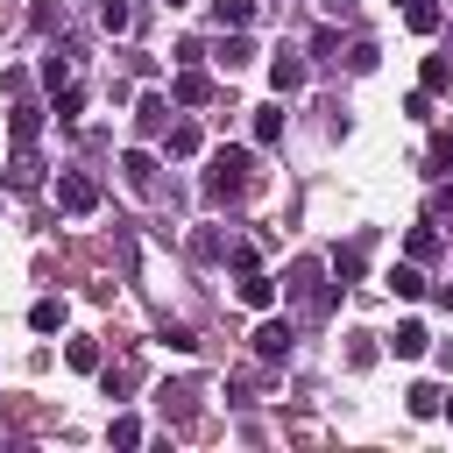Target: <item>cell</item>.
<instances>
[{
    "mask_svg": "<svg viewBox=\"0 0 453 453\" xmlns=\"http://www.w3.org/2000/svg\"><path fill=\"white\" fill-rule=\"evenodd\" d=\"M248 184H255V156H248V149H219L212 170H205V198H212V205H234Z\"/></svg>",
    "mask_w": 453,
    "mask_h": 453,
    "instance_id": "6da1fadb",
    "label": "cell"
},
{
    "mask_svg": "<svg viewBox=\"0 0 453 453\" xmlns=\"http://www.w3.org/2000/svg\"><path fill=\"white\" fill-rule=\"evenodd\" d=\"M57 205H64L71 219H85V212H99V184H92L85 170H57Z\"/></svg>",
    "mask_w": 453,
    "mask_h": 453,
    "instance_id": "7a4b0ae2",
    "label": "cell"
},
{
    "mask_svg": "<svg viewBox=\"0 0 453 453\" xmlns=\"http://www.w3.org/2000/svg\"><path fill=\"white\" fill-rule=\"evenodd\" d=\"M290 340H297L290 319H262V326H255V354H262V361H290Z\"/></svg>",
    "mask_w": 453,
    "mask_h": 453,
    "instance_id": "3957f363",
    "label": "cell"
},
{
    "mask_svg": "<svg viewBox=\"0 0 453 453\" xmlns=\"http://www.w3.org/2000/svg\"><path fill=\"white\" fill-rule=\"evenodd\" d=\"M170 99H177V106H205V99H212V78H205L198 64H184V71L170 78Z\"/></svg>",
    "mask_w": 453,
    "mask_h": 453,
    "instance_id": "277c9868",
    "label": "cell"
},
{
    "mask_svg": "<svg viewBox=\"0 0 453 453\" xmlns=\"http://www.w3.org/2000/svg\"><path fill=\"white\" fill-rule=\"evenodd\" d=\"M368 248H375V234H354L347 248H333V276H340V290L361 276V262H368Z\"/></svg>",
    "mask_w": 453,
    "mask_h": 453,
    "instance_id": "5b68a950",
    "label": "cell"
},
{
    "mask_svg": "<svg viewBox=\"0 0 453 453\" xmlns=\"http://www.w3.org/2000/svg\"><path fill=\"white\" fill-rule=\"evenodd\" d=\"M234 290H241V304H255V311H269V304H276V276H262V269H241V283H234Z\"/></svg>",
    "mask_w": 453,
    "mask_h": 453,
    "instance_id": "8992f818",
    "label": "cell"
},
{
    "mask_svg": "<svg viewBox=\"0 0 453 453\" xmlns=\"http://www.w3.org/2000/svg\"><path fill=\"white\" fill-rule=\"evenodd\" d=\"M425 347H432V333H425V326H418V319H403V326H396V333H389V354H396V361H418V354H425Z\"/></svg>",
    "mask_w": 453,
    "mask_h": 453,
    "instance_id": "52a82bcc",
    "label": "cell"
},
{
    "mask_svg": "<svg viewBox=\"0 0 453 453\" xmlns=\"http://www.w3.org/2000/svg\"><path fill=\"white\" fill-rule=\"evenodd\" d=\"M269 85H276V92H304V57H290V50L269 57Z\"/></svg>",
    "mask_w": 453,
    "mask_h": 453,
    "instance_id": "ba28073f",
    "label": "cell"
},
{
    "mask_svg": "<svg viewBox=\"0 0 453 453\" xmlns=\"http://www.w3.org/2000/svg\"><path fill=\"white\" fill-rule=\"evenodd\" d=\"M120 170H127V184H134L142 198L156 191V156H149V149H127V156H120Z\"/></svg>",
    "mask_w": 453,
    "mask_h": 453,
    "instance_id": "9c48e42d",
    "label": "cell"
},
{
    "mask_svg": "<svg viewBox=\"0 0 453 453\" xmlns=\"http://www.w3.org/2000/svg\"><path fill=\"white\" fill-rule=\"evenodd\" d=\"M64 319H71L64 297H35V304H28V326H35V333H64Z\"/></svg>",
    "mask_w": 453,
    "mask_h": 453,
    "instance_id": "30bf717a",
    "label": "cell"
},
{
    "mask_svg": "<svg viewBox=\"0 0 453 453\" xmlns=\"http://www.w3.org/2000/svg\"><path fill=\"white\" fill-rule=\"evenodd\" d=\"M7 134H14V149H35V134H42V113H35V106H14V113H7Z\"/></svg>",
    "mask_w": 453,
    "mask_h": 453,
    "instance_id": "8fae6325",
    "label": "cell"
},
{
    "mask_svg": "<svg viewBox=\"0 0 453 453\" xmlns=\"http://www.w3.org/2000/svg\"><path fill=\"white\" fill-rule=\"evenodd\" d=\"M382 283H389V290H396V297H425V269H418V262H411V255H403V262H396V269H389V276H382Z\"/></svg>",
    "mask_w": 453,
    "mask_h": 453,
    "instance_id": "7c38bea8",
    "label": "cell"
},
{
    "mask_svg": "<svg viewBox=\"0 0 453 453\" xmlns=\"http://www.w3.org/2000/svg\"><path fill=\"white\" fill-rule=\"evenodd\" d=\"M403 21H411L418 35H439V21H446V7H439V0H403Z\"/></svg>",
    "mask_w": 453,
    "mask_h": 453,
    "instance_id": "4fadbf2b",
    "label": "cell"
},
{
    "mask_svg": "<svg viewBox=\"0 0 453 453\" xmlns=\"http://www.w3.org/2000/svg\"><path fill=\"white\" fill-rule=\"evenodd\" d=\"M7 184H14V191H35V184H42V163H35L28 149H14V163H7Z\"/></svg>",
    "mask_w": 453,
    "mask_h": 453,
    "instance_id": "5bb4252c",
    "label": "cell"
},
{
    "mask_svg": "<svg viewBox=\"0 0 453 453\" xmlns=\"http://www.w3.org/2000/svg\"><path fill=\"white\" fill-rule=\"evenodd\" d=\"M403 403H411V418H439V411H446V389H439V382H418Z\"/></svg>",
    "mask_w": 453,
    "mask_h": 453,
    "instance_id": "9a60e30c",
    "label": "cell"
},
{
    "mask_svg": "<svg viewBox=\"0 0 453 453\" xmlns=\"http://www.w3.org/2000/svg\"><path fill=\"white\" fill-rule=\"evenodd\" d=\"M134 120H142L149 134H156V127H170V99H163V92H142V106H134Z\"/></svg>",
    "mask_w": 453,
    "mask_h": 453,
    "instance_id": "2e32d148",
    "label": "cell"
},
{
    "mask_svg": "<svg viewBox=\"0 0 453 453\" xmlns=\"http://www.w3.org/2000/svg\"><path fill=\"white\" fill-rule=\"evenodd\" d=\"M212 21L219 28H248L255 21V0H212Z\"/></svg>",
    "mask_w": 453,
    "mask_h": 453,
    "instance_id": "e0dca14e",
    "label": "cell"
},
{
    "mask_svg": "<svg viewBox=\"0 0 453 453\" xmlns=\"http://www.w3.org/2000/svg\"><path fill=\"white\" fill-rule=\"evenodd\" d=\"M255 142H283V106H255Z\"/></svg>",
    "mask_w": 453,
    "mask_h": 453,
    "instance_id": "ac0fdd59",
    "label": "cell"
},
{
    "mask_svg": "<svg viewBox=\"0 0 453 453\" xmlns=\"http://www.w3.org/2000/svg\"><path fill=\"white\" fill-rule=\"evenodd\" d=\"M425 92H453V57H425Z\"/></svg>",
    "mask_w": 453,
    "mask_h": 453,
    "instance_id": "d6986e66",
    "label": "cell"
},
{
    "mask_svg": "<svg viewBox=\"0 0 453 453\" xmlns=\"http://www.w3.org/2000/svg\"><path fill=\"white\" fill-rule=\"evenodd\" d=\"M453 170V134H432V149H425V177H446Z\"/></svg>",
    "mask_w": 453,
    "mask_h": 453,
    "instance_id": "ffe728a7",
    "label": "cell"
},
{
    "mask_svg": "<svg viewBox=\"0 0 453 453\" xmlns=\"http://www.w3.org/2000/svg\"><path fill=\"white\" fill-rule=\"evenodd\" d=\"M248 57H255V42H248V35H241V28H234V35H226V42H219V64H226V71H241V64H248Z\"/></svg>",
    "mask_w": 453,
    "mask_h": 453,
    "instance_id": "44dd1931",
    "label": "cell"
},
{
    "mask_svg": "<svg viewBox=\"0 0 453 453\" xmlns=\"http://www.w3.org/2000/svg\"><path fill=\"white\" fill-rule=\"evenodd\" d=\"M403 255H411V262H432V255H439V234H432V226H411Z\"/></svg>",
    "mask_w": 453,
    "mask_h": 453,
    "instance_id": "7402d4cb",
    "label": "cell"
},
{
    "mask_svg": "<svg viewBox=\"0 0 453 453\" xmlns=\"http://www.w3.org/2000/svg\"><path fill=\"white\" fill-rule=\"evenodd\" d=\"M163 149H170V156H198V127H191V120H177V127H170V142H163Z\"/></svg>",
    "mask_w": 453,
    "mask_h": 453,
    "instance_id": "603a6c76",
    "label": "cell"
},
{
    "mask_svg": "<svg viewBox=\"0 0 453 453\" xmlns=\"http://www.w3.org/2000/svg\"><path fill=\"white\" fill-rule=\"evenodd\" d=\"M375 354H382L375 333H354V340H347V361H354V368H375Z\"/></svg>",
    "mask_w": 453,
    "mask_h": 453,
    "instance_id": "cb8c5ba5",
    "label": "cell"
},
{
    "mask_svg": "<svg viewBox=\"0 0 453 453\" xmlns=\"http://www.w3.org/2000/svg\"><path fill=\"white\" fill-rule=\"evenodd\" d=\"M64 361H71L78 375H92V368H99V347H92V340H71V347H64Z\"/></svg>",
    "mask_w": 453,
    "mask_h": 453,
    "instance_id": "d4e9b609",
    "label": "cell"
},
{
    "mask_svg": "<svg viewBox=\"0 0 453 453\" xmlns=\"http://www.w3.org/2000/svg\"><path fill=\"white\" fill-rule=\"evenodd\" d=\"M375 64H382L375 42H354V50H347V71H375Z\"/></svg>",
    "mask_w": 453,
    "mask_h": 453,
    "instance_id": "484cf974",
    "label": "cell"
},
{
    "mask_svg": "<svg viewBox=\"0 0 453 453\" xmlns=\"http://www.w3.org/2000/svg\"><path fill=\"white\" fill-rule=\"evenodd\" d=\"M42 78H50V92H64L71 85V57H42Z\"/></svg>",
    "mask_w": 453,
    "mask_h": 453,
    "instance_id": "4316f807",
    "label": "cell"
},
{
    "mask_svg": "<svg viewBox=\"0 0 453 453\" xmlns=\"http://www.w3.org/2000/svg\"><path fill=\"white\" fill-rule=\"evenodd\" d=\"M78 106H85V99H78V85H64V92H57V120H64V127H78Z\"/></svg>",
    "mask_w": 453,
    "mask_h": 453,
    "instance_id": "83f0119b",
    "label": "cell"
},
{
    "mask_svg": "<svg viewBox=\"0 0 453 453\" xmlns=\"http://www.w3.org/2000/svg\"><path fill=\"white\" fill-rule=\"evenodd\" d=\"M163 347H170V354H191L198 333H191V326H163Z\"/></svg>",
    "mask_w": 453,
    "mask_h": 453,
    "instance_id": "f1b7e54d",
    "label": "cell"
},
{
    "mask_svg": "<svg viewBox=\"0 0 453 453\" xmlns=\"http://www.w3.org/2000/svg\"><path fill=\"white\" fill-rule=\"evenodd\" d=\"M113 446H142V418H113Z\"/></svg>",
    "mask_w": 453,
    "mask_h": 453,
    "instance_id": "f546056e",
    "label": "cell"
},
{
    "mask_svg": "<svg viewBox=\"0 0 453 453\" xmlns=\"http://www.w3.org/2000/svg\"><path fill=\"white\" fill-rule=\"evenodd\" d=\"M99 21H106V35H120V28H127V0H106V7H99Z\"/></svg>",
    "mask_w": 453,
    "mask_h": 453,
    "instance_id": "4dcf8cb0",
    "label": "cell"
},
{
    "mask_svg": "<svg viewBox=\"0 0 453 453\" xmlns=\"http://www.w3.org/2000/svg\"><path fill=\"white\" fill-rule=\"evenodd\" d=\"M319 7H333V14H354V7H361V0H319Z\"/></svg>",
    "mask_w": 453,
    "mask_h": 453,
    "instance_id": "1f68e13d",
    "label": "cell"
},
{
    "mask_svg": "<svg viewBox=\"0 0 453 453\" xmlns=\"http://www.w3.org/2000/svg\"><path fill=\"white\" fill-rule=\"evenodd\" d=\"M446 418H453V396H446Z\"/></svg>",
    "mask_w": 453,
    "mask_h": 453,
    "instance_id": "d6a6232c",
    "label": "cell"
},
{
    "mask_svg": "<svg viewBox=\"0 0 453 453\" xmlns=\"http://www.w3.org/2000/svg\"><path fill=\"white\" fill-rule=\"evenodd\" d=\"M170 7H184V0H170Z\"/></svg>",
    "mask_w": 453,
    "mask_h": 453,
    "instance_id": "836d02e7",
    "label": "cell"
},
{
    "mask_svg": "<svg viewBox=\"0 0 453 453\" xmlns=\"http://www.w3.org/2000/svg\"><path fill=\"white\" fill-rule=\"evenodd\" d=\"M99 7H106V0H99Z\"/></svg>",
    "mask_w": 453,
    "mask_h": 453,
    "instance_id": "e575fe53",
    "label": "cell"
}]
</instances>
